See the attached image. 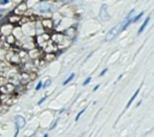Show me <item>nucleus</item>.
<instances>
[{
    "label": "nucleus",
    "mask_w": 154,
    "mask_h": 137,
    "mask_svg": "<svg viewBox=\"0 0 154 137\" xmlns=\"http://www.w3.org/2000/svg\"><path fill=\"white\" fill-rule=\"evenodd\" d=\"M65 36L68 39H71V41H75L76 40V36H77V30L75 27H70L65 30Z\"/></svg>",
    "instance_id": "7"
},
{
    "label": "nucleus",
    "mask_w": 154,
    "mask_h": 137,
    "mask_svg": "<svg viewBox=\"0 0 154 137\" xmlns=\"http://www.w3.org/2000/svg\"><path fill=\"white\" fill-rule=\"evenodd\" d=\"M51 5L50 3H47V1H40L37 4V10L40 13H46V12H50L51 11Z\"/></svg>",
    "instance_id": "4"
},
{
    "label": "nucleus",
    "mask_w": 154,
    "mask_h": 137,
    "mask_svg": "<svg viewBox=\"0 0 154 137\" xmlns=\"http://www.w3.org/2000/svg\"><path fill=\"white\" fill-rule=\"evenodd\" d=\"M122 27H123V24H118V25H116V27H113L108 33L106 34V36H105V41L106 42H110V41H112L113 39H115V36L119 33V31L122 30Z\"/></svg>",
    "instance_id": "1"
},
{
    "label": "nucleus",
    "mask_w": 154,
    "mask_h": 137,
    "mask_svg": "<svg viewBox=\"0 0 154 137\" xmlns=\"http://www.w3.org/2000/svg\"><path fill=\"white\" fill-rule=\"evenodd\" d=\"M41 88H44V82H41V81H39V83L36 84V87H35V90L36 92H39Z\"/></svg>",
    "instance_id": "15"
},
{
    "label": "nucleus",
    "mask_w": 154,
    "mask_h": 137,
    "mask_svg": "<svg viewBox=\"0 0 154 137\" xmlns=\"http://www.w3.org/2000/svg\"><path fill=\"white\" fill-rule=\"evenodd\" d=\"M41 25L44 27V28H48V29H52L53 28V21L50 18H45V19H42V22H41Z\"/></svg>",
    "instance_id": "10"
},
{
    "label": "nucleus",
    "mask_w": 154,
    "mask_h": 137,
    "mask_svg": "<svg viewBox=\"0 0 154 137\" xmlns=\"http://www.w3.org/2000/svg\"><path fill=\"white\" fill-rule=\"evenodd\" d=\"M90 81H92V77H88L87 79H84V82L82 83V85H83V87H86V85H88L89 83H90Z\"/></svg>",
    "instance_id": "18"
},
{
    "label": "nucleus",
    "mask_w": 154,
    "mask_h": 137,
    "mask_svg": "<svg viewBox=\"0 0 154 137\" xmlns=\"http://www.w3.org/2000/svg\"><path fill=\"white\" fill-rule=\"evenodd\" d=\"M51 83H52L51 78H47V79H46V82L44 83V88H47V87H50V85H51Z\"/></svg>",
    "instance_id": "16"
},
{
    "label": "nucleus",
    "mask_w": 154,
    "mask_h": 137,
    "mask_svg": "<svg viewBox=\"0 0 154 137\" xmlns=\"http://www.w3.org/2000/svg\"><path fill=\"white\" fill-rule=\"evenodd\" d=\"M28 10V6H27V4L26 3H24V1H22L17 7H16V9H15V13L16 14H17V16H19V14H23L24 12H26Z\"/></svg>",
    "instance_id": "8"
},
{
    "label": "nucleus",
    "mask_w": 154,
    "mask_h": 137,
    "mask_svg": "<svg viewBox=\"0 0 154 137\" xmlns=\"http://www.w3.org/2000/svg\"><path fill=\"white\" fill-rule=\"evenodd\" d=\"M74 78H75V74H71V75H70V76H69V77H68V78H66V79L63 82V85H66V84H68V83H70V82H71V81L74 79Z\"/></svg>",
    "instance_id": "13"
},
{
    "label": "nucleus",
    "mask_w": 154,
    "mask_h": 137,
    "mask_svg": "<svg viewBox=\"0 0 154 137\" xmlns=\"http://www.w3.org/2000/svg\"><path fill=\"white\" fill-rule=\"evenodd\" d=\"M140 90H141V87H140V88H139V89H137V90L135 92V94H134V95L131 96V98H130V100H129V102H128V105H126V106H125V109H128L129 107H130V106H131V103L134 102V100H135V98H136V96H137V95H139V93H140Z\"/></svg>",
    "instance_id": "12"
},
{
    "label": "nucleus",
    "mask_w": 154,
    "mask_h": 137,
    "mask_svg": "<svg viewBox=\"0 0 154 137\" xmlns=\"http://www.w3.org/2000/svg\"><path fill=\"white\" fill-rule=\"evenodd\" d=\"M149 21H151V17H149V16H148V17H147V18H146V21H144V22L142 23V25H141V27L139 28V30H137V34H139V35H140V34L142 33V31H143V30L146 29V27H147V25H148V23H149Z\"/></svg>",
    "instance_id": "11"
},
{
    "label": "nucleus",
    "mask_w": 154,
    "mask_h": 137,
    "mask_svg": "<svg viewBox=\"0 0 154 137\" xmlns=\"http://www.w3.org/2000/svg\"><path fill=\"white\" fill-rule=\"evenodd\" d=\"M7 4H10L9 0H1V1H0V6H4V5H7Z\"/></svg>",
    "instance_id": "19"
},
{
    "label": "nucleus",
    "mask_w": 154,
    "mask_h": 137,
    "mask_svg": "<svg viewBox=\"0 0 154 137\" xmlns=\"http://www.w3.org/2000/svg\"><path fill=\"white\" fill-rule=\"evenodd\" d=\"M142 16H143V12H140L139 14L136 16V17H134V18H133V23H137V22H139V21L142 18Z\"/></svg>",
    "instance_id": "14"
},
{
    "label": "nucleus",
    "mask_w": 154,
    "mask_h": 137,
    "mask_svg": "<svg viewBox=\"0 0 154 137\" xmlns=\"http://www.w3.org/2000/svg\"><path fill=\"white\" fill-rule=\"evenodd\" d=\"M21 21V16H17V14H12L7 18V22L10 23V25H17Z\"/></svg>",
    "instance_id": "9"
},
{
    "label": "nucleus",
    "mask_w": 154,
    "mask_h": 137,
    "mask_svg": "<svg viewBox=\"0 0 154 137\" xmlns=\"http://www.w3.org/2000/svg\"><path fill=\"white\" fill-rule=\"evenodd\" d=\"M107 5H101V9H100V19L104 21V22H106V21H110V14H108V11H107Z\"/></svg>",
    "instance_id": "5"
},
{
    "label": "nucleus",
    "mask_w": 154,
    "mask_h": 137,
    "mask_svg": "<svg viewBox=\"0 0 154 137\" xmlns=\"http://www.w3.org/2000/svg\"><path fill=\"white\" fill-rule=\"evenodd\" d=\"M44 137H50V136H48V134H45V135H44Z\"/></svg>",
    "instance_id": "24"
},
{
    "label": "nucleus",
    "mask_w": 154,
    "mask_h": 137,
    "mask_svg": "<svg viewBox=\"0 0 154 137\" xmlns=\"http://www.w3.org/2000/svg\"><path fill=\"white\" fill-rule=\"evenodd\" d=\"M6 58H7V60H9L10 65L11 64H13V65H18V64H21V61H22L21 55L18 53H16V52H11L10 50H9V53H7V55H6Z\"/></svg>",
    "instance_id": "2"
},
{
    "label": "nucleus",
    "mask_w": 154,
    "mask_h": 137,
    "mask_svg": "<svg viewBox=\"0 0 154 137\" xmlns=\"http://www.w3.org/2000/svg\"><path fill=\"white\" fill-rule=\"evenodd\" d=\"M106 72H107V67H106V69H104V70H102V71L100 72V75H99V76H100V77L105 76V74H106Z\"/></svg>",
    "instance_id": "20"
},
{
    "label": "nucleus",
    "mask_w": 154,
    "mask_h": 137,
    "mask_svg": "<svg viewBox=\"0 0 154 137\" xmlns=\"http://www.w3.org/2000/svg\"><path fill=\"white\" fill-rule=\"evenodd\" d=\"M50 40H51V35H48L46 33H42V34L37 35V43H39L40 47H45L48 43Z\"/></svg>",
    "instance_id": "3"
},
{
    "label": "nucleus",
    "mask_w": 154,
    "mask_h": 137,
    "mask_svg": "<svg viewBox=\"0 0 154 137\" xmlns=\"http://www.w3.org/2000/svg\"><path fill=\"white\" fill-rule=\"evenodd\" d=\"M99 88H100V84H96V85L94 87V89H93V90H94V92H96V90L99 89Z\"/></svg>",
    "instance_id": "22"
},
{
    "label": "nucleus",
    "mask_w": 154,
    "mask_h": 137,
    "mask_svg": "<svg viewBox=\"0 0 154 137\" xmlns=\"http://www.w3.org/2000/svg\"><path fill=\"white\" fill-rule=\"evenodd\" d=\"M84 112H86V108H83V109L81 111V112H78V114H77V116H76V118H75V120H76V122H77V120L81 118V116H82V114L84 113Z\"/></svg>",
    "instance_id": "17"
},
{
    "label": "nucleus",
    "mask_w": 154,
    "mask_h": 137,
    "mask_svg": "<svg viewBox=\"0 0 154 137\" xmlns=\"http://www.w3.org/2000/svg\"><path fill=\"white\" fill-rule=\"evenodd\" d=\"M15 124H16V129L19 130V129H22V127H24L27 125V120L22 116H16L15 117Z\"/></svg>",
    "instance_id": "6"
},
{
    "label": "nucleus",
    "mask_w": 154,
    "mask_h": 137,
    "mask_svg": "<svg viewBox=\"0 0 154 137\" xmlns=\"http://www.w3.org/2000/svg\"><path fill=\"white\" fill-rule=\"evenodd\" d=\"M46 99H47V95H46V96H44V98H42V99H41V100H40V101H39V102H37V103H39V105H41V103H42V102H44V101H45V100H46Z\"/></svg>",
    "instance_id": "21"
},
{
    "label": "nucleus",
    "mask_w": 154,
    "mask_h": 137,
    "mask_svg": "<svg viewBox=\"0 0 154 137\" xmlns=\"http://www.w3.org/2000/svg\"><path fill=\"white\" fill-rule=\"evenodd\" d=\"M57 123H58V122H54V123H53V125L51 126V130H52V129H54V127H55V125H57Z\"/></svg>",
    "instance_id": "23"
}]
</instances>
